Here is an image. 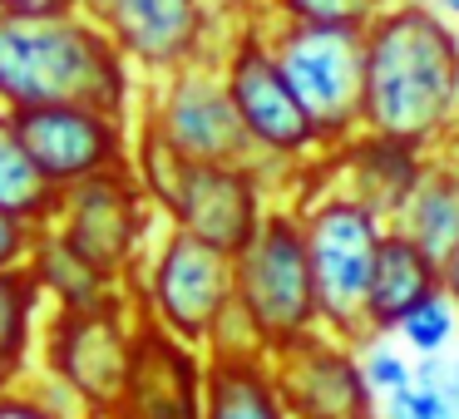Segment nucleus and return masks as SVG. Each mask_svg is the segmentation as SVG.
Segmentation results:
<instances>
[{
  "label": "nucleus",
  "mask_w": 459,
  "mask_h": 419,
  "mask_svg": "<svg viewBox=\"0 0 459 419\" xmlns=\"http://www.w3.org/2000/svg\"><path fill=\"white\" fill-rule=\"evenodd\" d=\"M425 163L429 158L420 149H410V143H395V139H380V133L360 129V133H351L346 143L326 149L311 168H301V178L346 192L351 202H360V208L376 212L390 227L400 202L415 188V178L425 173Z\"/></svg>",
  "instance_id": "2eb2a0df"
},
{
  "label": "nucleus",
  "mask_w": 459,
  "mask_h": 419,
  "mask_svg": "<svg viewBox=\"0 0 459 419\" xmlns=\"http://www.w3.org/2000/svg\"><path fill=\"white\" fill-rule=\"evenodd\" d=\"M0 208L30 227H45L60 208V188L35 168L11 109H0Z\"/></svg>",
  "instance_id": "412c9836"
},
{
  "label": "nucleus",
  "mask_w": 459,
  "mask_h": 419,
  "mask_svg": "<svg viewBox=\"0 0 459 419\" xmlns=\"http://www.w3.org/2000/svg\"><path fill=\"white\" fill-rule=\"evenodd\" d=\"M139 321L143 306L134 286H114L90 306L45 311V336H40L45 380H55L90 419H109V409L124 395V380H129Z\"/></svg>",
  "instance_id": "423d86ee"
},
{
  "label": "nucleus",
  "mask_w": 459,
  "mask_h": 419,
  "mask_svg": "<svg viewBox=\"0 0 459 419\" xmlns=\"http://www.w3.org/2000/svg\"><path fill=\"white\" fill-rule=\"evenodd\" d=\"M445 296L459 306V242L449 247V257H445Z\"/></svg>",
  "instance_id": "2f4dec72"
},
{
  "label": "nucleus",
  "mask_w": 459,
  "mask_h": 419,
  "mask_svg": "<svg viewBox=\"0 0 459 419\" xmlns=\"http://www.w3.org/2000/svg\"><path fill=\"white\" fill-rule=\"evenodd\" d=\"M390 227L405 232L410 242H420L425 252H435L439 261L449 257V247L459 242V168L445 153H435L425 163V173L415 178V188L400 202Z\"/></svg>",
  "instance_id": "6ab92c4d"
},
{
  "label": "nucleus",
  "mask_w": 459,
  "mask_h": 419,
  "mask_svg": "<svg viewBox=\"0 0 459 419\" xmlns=\"http://www.w3.org/2000/svg\"><path fill=\"white\" fill-rule=\"evenodd\" d=\"M390 0H262V11L307 25H360L366 30Z\"/></svg>",
  "instance_id": "393cba45"
},
{
  "label": "nucleus",
  "mask_w": 459,
  "mask_h": 419,
  "mask_svg": "<svg viewBox=\"0 0 459 419\" xmlns=\"http://www.w3.org/2000/svg\"><path fill=\"white\" fill-rule=\"evenodd\" d=\"M262 40L297 94L321 153L366 129V30L360 25H307L262 11Z\"/></svg>",
  "instance_id": "39448f33"
},
{
  "label": "nucleus",
  "mask_w": 459,
  "mask_h": 419,
  "mask_svg": "<svg viewBox=\"0 0 459 419\" xmlns=\"http://www.w3.org/2000/svg\"><path fill=\"white\" fill-rule=\"evenodd\" d=\"M415 375L429 380V385H435L439 395L459 409V355H449V350H445V355H435V360H415Z\"/></svg>",
  "instance_id": "c85d7f7f"
},
{
  "label": "nucleus",
  "mask_w": 459,
  "mask_h": 419,
  "mask_svg": "<svg viewBox=\"0 0 459 419\" xmlns=\"http://www.w3.org/2000/svg\"><path fill=\"white\" fill-rule=\"evenodd\" d=\"M420 5H425V11L435 15V21H445L449 30L459 35V0H420Z\"/></svg>",
  "instance_id": "7c9ffc66"
},
{
  "label": "nucleus",
  "mask_w": 459,
  "mask_h": 419,
  "mask_svg": "<svg viewBox=\"0 0 459 419\" xmlns=\"http://www.w3.org/2000/svg\"><path fill=\"white\" fill-rule=\"evenodd\" d=\"M134 119L153 129L183 163H257L218 60H198L163 80H143V104Z\"/></svg>",
  "instance_id": "9d476101"
},
{
  "label": "nucleus",
  "mask_w": 459,
  "mask_h": 419,
  "mask_svg": "<svg viewBox=\"0 0 459 419\" xmlns=\"http://www.w3.org/2000/svg\"><path fill=\"white\" fill-rule=\"evenodd\" d=\"M84 0H0V15H74Z\"/></svg>",
  "instance_id": "c756f323"
},
{
  "label": "nucleus",
  "mask_w": 459,
  "mask_h": 419,
  "mask_svg": "<svg viewBox=\"0 0 459 419\" xmlns=\"http://www.w3.org/2000/svg\"><path fill=\"white\" fill-rule=\"evenodd\" d=\"M445 291V261L435 252H425L420 242H410L405 232L385 227L376 252V271H370L366 291V330L370 336H390L395 321L405 311H415L425 296Z\"/></svg>",
  "instance_id": "f3484780"
},
{
  "label": "nucleus",
  "mask_w": 459,
  "mask_h": 419,
  "mask_svg": "<svg viewBox=\"0 0 459 419\" xmlns=\"http://www.w3.org/2000/svg\"><path fill=\"white\" fill-rule=\"evenodd\" d=\"M153 202L143 198L134 168L94 173L84 183L60 188V208L45 227H55L109 286H134L149 261V237H153Z\"/></svg>",
  "instance_id": "1a4fd4ad"
},
{
  "label": "nucleus",
  "mask_w": 459,
  "mask_h": 419,
  "mask_svg": "<svg viewBox=\"0 0 459 419\" xmlns=\"http://www.w3.org/2000/svg\"><path fill=\"white\" fill-rule=\"evenodd\" d=\"M15 129H21L35 168L55 188L84 183L94 173L134 168V119H114L104 109H84V104H40V109L15 114Z\"/></svg>",
  "instance_id": "f8f14e48"
},
{
  "label": "nucleus",
  "mask_w": 459,
  "mask_h": 419,
  "mask_svg": "<svg viewBox=\"0 0 459 419\" xmlns=\"http://www.w3.org/2000/svg\"><path fill=\"white\" fill-rule=\"evenodd\" d=\"M445 158H449V163H455V168H459V139H455V149H449Z\"/></svg>",
  "instance_id": "72a5a7b5"
},
{
  "label": "nucleus",
  "mask_w": 459,
  "mask_h": 419,
  "mask_svg": "<svg viewBox=\"0 0 459 419\" xmlns=\"http://www.w3.org/2000/svg\"><path fill=\"white\" fill-rule=\"evenodd\" d=\"M232 301L267 350L316 330V286L291 202H272L252 242L232 257Z\"/></svg>",
  "instance_id": "0eeeda50"
},
{
  "label": "nucleus",
  "mask_w": 459,
  "mask_h": 419,
  "mask_svg": "<svg viewBox=\"0 0 459 419\" xmlns=\"http://www.w3.org/2000/svg\"><path fill=\"white\" fill-rule=\"evenodd\" d=\"M455 336H459V306L445 296V291L425 296L415 311H405V316L395 321V330H390V340H395L410 360L445 355V350L455 346Z\"/></svg>",
  "instance_id": "5701e85b"
},
{
  "label": "nucleus",
  "mask_w": 459,
  "mask_h": 419,
  "mask_svg": "<svg viewBox=\"0 0 459 419\" xmlns=\"http://www.w3.org/2000/svg\"><path fill=\"white\" fill-rule=\"evenodd\" d=\"M291 208L301 218L307 237V261H311V286H316V326L341 340H366V291L376 271V252L385 237V222L351 202L346 192L321 188V183L297 178Z\"/></svg>",
  "instance_id": "20e7f679"
},
{
  "label": "nucleus",
  "mask_w": 459,
  "mask_h": 419,
  "mask_svg": "<svg viewBox=\"0 0 459 419\" xmlns=\"http://www.w3.org/2000/svg\"><path fill=\"white\" fill-rule=\"evenodd\" d=\"M0 419H90L55 380H21V385L0 389Z\"/></svg>",
  "instance_id": "a878e982"
},
{
  "label": "nucleus",
  "mask_w": 459,
  "mask_h": 419,
  "mask_svg": "<svg viewBox=\"0 0 459 419\" xmlns=\"http://www.w3.org/2000/svg\"><path fill=\"white\" fill-rule=\"evenodd\" d=\"M198 419H291L272 360L262 350L203 355V415Z\"/></svg>",
  "instance_id": "a211bd4d"
},
{
  "label": "nucleus",
  "mask_w": 459,
  "mask_h": 419,
  "mask_svg": "<svg viewBox=\"0 0 459 419\" xmlns=\"http://www.w3.org/2000/svg\"><path fill=\"white\" fill-rule=\"evenodd\" d=\"M376 415H380V419H459V409L449 405V399L439 395L429 380L415 375L405 389H395L390 399H380Z\"/></svg>",
  "instance_id": "bb28decb"
},
{
  "label": "nucleus",
  "mask_w": 459,
  "mask_h": 419,
  "mask_svg": "<svg viewBox=\"0 0 459 419\" xmlns=\"http://www.w3.org/2000/svg\"><path fill=\"white\" fill-rule=\"evenodd\" d=\"M218 11H242V5H262V0H212Z\"/></svg>",
  "instance_id": "473e14b6"
},
{
  "label": "nucleus",
  "mask_w": 459,
  "mask_h": 419,
  "mask_svg": "<svg viewBox=\"0 0 459 419\" xmlns=\"http://www.w3.org/2000/svg\"><path fill=\"white\" fill-rule=\"evenodd\" d=\"M84 15L109 35L139 80L218 60L228 40V11L212 0H84Z\"/></svg>",
  "instance_id": "9b49d317"
},
{
  "label": "nucleus",
  "mask_w": 459,
  "mask_h": 419,
  "mask_svg": "<svg viewBox=\"0 0 459 419\" xmlns=\"http://www.w3.org/2000/svg\"><path fill=\"white\" fill-rule=\"evenodd\" d=\"M272 380L287 399L291 419H370L376 395L360 375L356 346L331 330H307L287 346L267 350Z\"/></svg>",
  "instance_id": "ddd939ff"
},
{
  "label": "nucleus",
  "mask_w": 459,
  "mask_h": 419,
  "mask_svg": "<svg viewBox=\"0 0 459 419\" xmlns=\"http://www.w3.org/2000/svg\"><path fill=\"white\" fill-rule=\"evenodd\" d=\"M218 70L232 94V109L257 149V173L267 178L272 198L287 202L301 168L321 158V139L301 114L297 94L287 90L267 40H262V5L228 11V40L218 50Z\"/></svg>",
  "instance_id": "7ed1b4c3"
},
{
  "label": "nucleus",
  "mask_w": 459,
  "mask_h": 419,
  "mask_svg": "<svg viewBox=\"0 0 459 419\" xmlns=\"http://www.w3.org/2000/svg\"><path fill=\"white\" fill-rule=\"evenodd\" d=\"M272 202L277 198H272L267 178L257 173V163H188L178 198H173L163 222L238 257L252 242V232L262 227Z\"/></svg>",
  "instance_id": "4468645a"
},
{
  "label": "nucleus",
  "mask_w": 459,
  "mask_h": 419,
  "mask_svg": "<svg viewBox=\"0 0 459 419\" xmlns=\"http://www.w3.org/2000/svg\"><path fill=\"white\" fill-rule=\"evenodd\" d=\"M203 415V350L183 346L149 316L134 336V360L109 419H198Z\"/></svg>",
  "instance_id": "dca6fc26"
},
{
  "label": "nucleus",
  "mask_w": 459,
  "mask_h": 419,
  "mask_svg": "<svg viewBox=\"0 0 459 419\" xmlns=\"http://www.w3.org/2000/svg\"><path fill=\"white\" fill-rule=\"evenodd\" d=\"M134 291L153 326H163L193 350H208L222 311L232 306V257L169 222L163 237L149 247Z\"/></svg>",
  "instance_id": "6e6552de"
},
{
  "label": "nucleus",
  "mask_w": 459,
  "mask_h": 419,
  "mask_svg": "<svg viewBox=\"0 0 459 419\" xmlns=\"http://www.w3.org/2000/svg\"><path fill=\"white\" fill-rule=\"evenodd\" d=\"M366 129L425 158L459 139V35L420 0H390L366 25Z\"/></svg>",
  "instance_id": "f257e3e1"
},
{
  "label": "nucleus",
  "mask_w": 459,
  "mask_h": 419,
  "mask_svg": "<svg viewBox=\"0 0 459 419\" xmlns=\"http://www.w3.org/2000/svg\"><path fill=\"white\" fill-rule=\"evenodd\" d=\"M40 104H84L114 119L139 114V74L84 11L0 15V109Z\"/></svg>",
  "instance_id": "f03ea898"
},
{
  "label": "nucleus",
  "mask_w": 459,
  "mask_h": 419,
  "mask_svg": "<svg viewBox=\"0 0 459 419\" xmlns=\"http://www.w3.org/2000/svg\"><path fill=\"white\" fill-rule=\"evenodd\" d=\"M35 232L40 227H30V222L11 218V212L0 208V271L25 267V257H30V247H35Z\"/></svg>",
  "instance_id": "cd10ccee"
},
{
  "label": "nucleus",
  "mask_w": 459,
  "mask_h": 419,
  "mask_svg": "<svg viewBox=\"0 0 459 419\" xmlns=\"http://www.w3.org/2000/svg\"><path fill=\"white\" fill-rule=\"evenodd\" d=\"M45 296L35 286L30 267H5L0 271V389L25 380L30 350L40 340Z\"/></svg>",
  "instance_id": "aec40b11"
},
{
  "label": "nucleus",
  "mask_w": 459,
  "mask_h": 419,
  "mask_svg": "<svg viewBox=\"0 0 459 419\" xmlns=\"http://www.w3.org/2000/svg\"><path fill=\"white\" fill-rule=\"evenodd\" d=\"M25 267H30V277H35V286H40V296L50 311L55 306H90L104 291H114L55 227L35 232V247H30V257H25Z\"/></svg>",
  "instance_id": "4be33fe9"
},
{
  "label": "nucleus",
  "mask_w": 459,
  "mask_h": 419,
  "mask_svg": "<svg viewBox=\"0 0 459 419\" xmlns=\"http://www.w3.org/2000/svg\"><path fill=\"white\" fill-rule=\"evenodd\" d=\"M370 419H380V415H370Z\"/></svg>",
  "instance_id": "f704fd0d"
},
{
  "label": "nucleus",
  "mask_w": 459,
  "mask_h": 419,
  "mask_svg": "<svg viewBox=\"0 0 459 419\" xmlns=\"http://www.w3.org/2000/svg\"><path fill=\"white\" fill-rule=\"evenodd\" d=\"M356 360H360V375H366L376 405H380V399H390L395 389H405L410 380H415V360H410L390 336H366V340H356Z\"/></svg>",
  "instance_id": "b1692460"
}]
</instances>
